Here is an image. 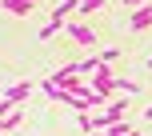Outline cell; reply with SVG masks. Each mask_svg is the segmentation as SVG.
I'll use <instances>...</instances> for the list:
<instances>
[{"label":"cell","mask_w":152,"mask_h":136,"mask_svg":"<svg viewBox=\"0 0 152 136\" xmlns=\"http://www.w3.org/2000/svg\"><path fill=\"white\" fill-rule=\"evenodd\" d=\"M56 32H60V28H56V24H44V28H40V40H52Z\"/></svg>","instance_id":"10"},{"label":"cell","mask_w":152,"mask_h":136,"mask_svg":"<svg viewBox=\"0 0 152 136\" xmlns=\"http://www.w3.org/2000/svg\"><path fill=\"white\" fill-rule=\"evenodd\" d=\"M128 136H144V132H136V128H132V132H128Z\"/></svg>","instance_id":"13"},{"label":"cell","mask_w":152,"mask_h":136,"mask_svg":"<svg viewBox=\"0 0 152 136\" xmlns=\"http://www.w3.org/2000/svg\"><path fill=\"white\" fill-rule=\"evenodd\" d=\"M60 32H64V36H72L76 44H92V48H96V32H92L88 24H80V20H64Z\"/></svg>","instance_id":"1"},{"label":"cell","mask_w":152,"mask_h":136,"mask_svg":"<svg viewBox=\"0 0 152 136\" xmlns=\"http://www.w3.org/2000/svg\"><path fill=\"white\" fill-rule=\"evenodd\" d=\"M76 124H80L84 132H92V112H76Z\"/></svg>","instance_id":"9"},{"label":"cell","mask_w":152,"mask_h":136,"mask_svg":"<svg viewBox=\"0 0 152 136\" xmlns=\"http://www.w3.org/2000/svg\"><path fill=\"white\" fill-rule=\"evenodd\" d=\"M148 0H124V8H128V12H136V8H144Z\"/></svg>","instance_id":"11"},{"label":"cell","mask_w":152,"mask_h":136,"mask_svg":"<svg viewBox=\"0 0 152 136\" xmlns=\"http://www.w3.org/2000/svg\"><path fill=\"white\" fill-rule=\"evenodd\" d=\"M104 8V0H80V8H76V16H92Z\"/></svg>","instance_id":"7"},{"label":"cell","mask_w":152,"mask_h":136,"mask_svg":"<svg viewBox=\"0 0 152 136\" xmlns=\"http://www.w3.org/2000/svg\"><path fill=\"white\" fill-rule=\"evenodd\" d=\"M28 96H32V84H28V80H20V84H12V88L0 92V100H8V104H16V108H20Z\"/></svg>","instance_id":"2"},{"label":"cell","mask_w":152,"mask_h":136,"mask_svg":"<svg viewBox=\"0 0 152 136\" xmlns=\"http://www.w3.org/2000/svg\"><path fill=\"white\" fill-rule=\"evenodd\" d=\"M0 12H12V16H32V12H36V0H0Z\"/></svg>","instance_id":"3"},{"label":"cell","mask_w":152,"mask_h":136,"mask_svg":"<svg viewBox=\"0 0 152 136\" xmlns=\"http://www.w3.org/2000/svg\"><path fill=\"white\" fill-rule=\"evenodd\" d=\"M144 116H148V120H152V104H148V108H144Z\"/></svg>","instance_id":"12"},{"label":"cell","mask_w":152,"mask_h":136,"mask_svg":"<svg viewBox=\"0 0 152 136\" xmlns=\"http://www.w3.org/2000/svg\"><path fill=\"white\" fill-rule=\"evenodd\" d=\"M128 28H132V32H144V28H152V4L136 8V12L128 16Z\"/></svg>","instance_id":"4"},{"label":"cell","mask_w":152,"mask_h":136,"mask_svg":"<svg viewBox=\"0 0 152 136\" xmlns=\"http://www.w3.org/2000/svg\"><path fill=\"white\" fill-rule=\"evenodd\" d=\"M112 92H120V96H136L140 84H136V80H128V76H116V80H112Z\"/></svg>","instance_id":"5"},{"label":"cell","mask_w":152,"mask_h":136,"mask_svg":"<svg viewBox=\"0 0 152 136\" xmlns=\"http://www.w3.org/2000/svg\"><path fill=\"white\" fill-rule=\"evenodd\" d=\"M148 68H152V56H148Z\"/></svg>","instance_id":"14"},{"label":"cell","mask_w":152,"mask_h":136,"mask_svg":"<svg viewBox=\"0 0 152 136\" xmlns=\"http://www.w3.org/2000/svg\"><path fill=\"white\" fill-rule=\"evenodd\" d=\"M20 120H24V116H20V108H16V112H8L4 120H0V132H12V128H20Z\"/></svg>","instance_id":"6"},{"label":"cell","mask_w":152,"mask_h":136,"mask_svg":"<svg viewBox=\"0 0 152 136\" xmlns=\"http://www.w3.org/2000/svg\"><path fill=\"white\" fill-rule=\"evenodd\" d=\"M116 56H120V48H104V52H100V56H96V60H100V64H112V60H116Z\"/></svg>","instance_id":"8"}]
</instances>
